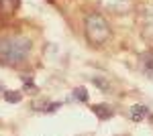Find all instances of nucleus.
Returning a JSON list of instances; mask_svg holds the SVG:
<instances>
[{
	"instance_id": "1",
	"label": "nucleus",
	"mask_w": 153,
	"mask_h": 136,
	"mask_svg": "<svg viewBox=\"0 0 153 136\" xmlns=\"http://www.w3.org/2000/svg\"><path fill=\"white\" fill-rule=\"evenodd\" d=\"M31 51V43L29 39L23 37H8L0 41V61L6 65H19L21 61L27 59Z\"/></svg>"
},
{
	"instance_id": "2",
	"label": "nucleus",
	"mask_w": 153,
	"mask_h": 136,
	"mask_svg": "<svg viewBox=\"0 0 153 136\" xmlns=\"http://www.w3.org/2000/svg\"><path fill=\"white\" fill-rule=\"evenodd\" d=\"M86 35H88V39L92 43H96V45L104 43L106 39H108V35H110L108 23H106L100 14H90L88 21H86Z\"/></svg>"
},
{
	"instance_id": "3",
	"label": "nucleus",
	"mask_w": 153,
	"mask_h": 136,
	"mask_svg": "<svg viewBox=\"0 0 153 136\" xmlns=\"http://www.w3.org/2000/svg\"><path fill=\"white\" fill-rule=\"evenodd\" d=\"M92 112L100 118V120H104V118H110L112 116V110L108 108V106H102V104H98V106H92Z\"/></svg>"
},
{
	"instance_id": "4",
	"label": "nucleus",
	"mask_w": 153,
	"mask_h": 136,
	"mask_svg": "<svg viewBox=\"0 0 153 136\" xmlns=\"http://www.w3.org/2000/svg\"><path fill=\"white\" fill-rule=\"evenodd\" d=\"M145 116H147V108H145V106H133V108H131V118H133L135 122H141Z\"/></svg>"
},
{
	"instance_id": "5",
	"label": "nucleus",
	"mask_w": 153,
	"mask_h": 136,
	"mask_svg": "<svg viewBox=\"0 0 153 136\" xmlns=\"http://www.w3.org/2000/svg\"><path fill=\"white\" fill-rule=\"evenodd\" d=\"M143 69H145V73L153 79V53L143 57Z\"/></svg>"
},
{
	"instance_id": "6",
	"label": "nucleus",
	"mask_w": 153,
	"mask_h": 136,
	"mask_svg": "<svg viewBox=\"0 0 153 136\" xmlns=\"http://www.w3.org/2000/svg\"><path fill=\"white\" fill-rule=\"evenodd\" d=\"M4 100H6V102H10V104H16L19 100H21V93H19V91L8 90V91H4Z\"/></svg>"
},
{
	"instance_id": "7",
	"label": "nucleus",
	"mask_w": 153,
	"mask_h": 136,
	"mask_svg": "<svg viewBox=\"0 0 153 136\" xmlns=\"http://www.w3.org/2000/svg\"><path fill=\"white\" fill-rule=\"evenodd\" d=\"M74 98L80 100V102H88V91L84 87H78V90H74Z\"/></svg>"
}]
</instances>
